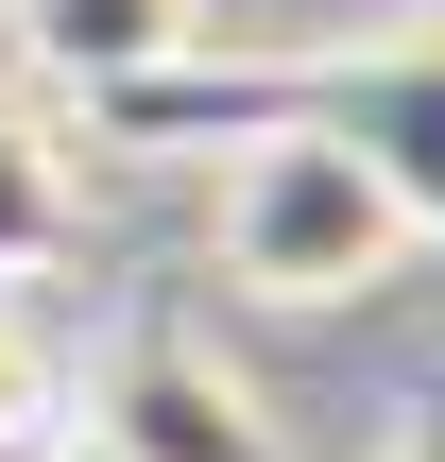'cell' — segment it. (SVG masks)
I'll use <instances>...</instances> for the list:
<instances>
[{"label": "cell", "instance_id": "4", "mask_svg": "<svg viewBox=\"0 0 445 462\" xmlns=\"http://www.w3.org/2000/svg\"><path fill=\"white\" fill-rule=\"evenodd\" d=\"M0 34H17V69H51L69 103H120V86H154V69L206 51V0H0Z\"/></svg>", "mask_w": 445, "mask_h": 462}, {"label": "cell", "instance_id": "7", "mask_svg": "<svg viewBox=\"0 0 445 462\" xmlns=\"http://www.w3.org/2000/svg\"><path fill=\"white\" fill-rule=\"evenodd\" d=\"M34 462H120V446H103V429H34Z\"/></svg>", "mask_w": 445, "mask_h": 462}, {"label": "cell", "instance_id": "2", "mask_svg": "<svg viewBox=\"0 0 445 462\" xmlns=\"http://www.w3.org/2000/svg\"><path fill=\"white\" fill-rule=\"evenodd\" d=\"M206 257H223V291H257V309H360V291H394L429 240H412V206H394L343 137L240 120V137H223V189H206Z\"/></svg>", "mask_w": 445, "mask_h": 462}, {"label": "cell", "instance_id": "9", "mask_svg": "<svg viewBox=\"0 0 445 462\" xmlns=\"http://www.w3.org/2000/svg\"><path fill=\"white\" fill-rule=\"evenodd\" d=\"M0 462H34V429H0Z\"/></svg>", "mask_w": 445, "mask_h": 462}, {"label": "cell", "instance_id": "3", "mask_svg": "<svg viewBox=\"0 0 445 462\" xmlns=\"http://www.w3.org/2000/svg\"><path fill=\"white\" fill-rule=\"evenodd\" d=\"M86 429L120 462H274L257 377H223V343H189V326H137L103 360V394H86Z\"/></svg>", "mask_w": 445, "mask_h": 462}, {"label": "cell", "instance_id": "6", "mask_svg": "<svg viewBox=\"0 0 445 462\" xmlns=\"http://www.w3.org/2000/svg\"><path fill=\"white\" fill-rule=\"evenodd\" d=\"M0 429H51V326L0 291Z\"/></svg>", "mask_w": 445, "mask_h": 462}, {"label": "cell", "instance_id": "1", "mask_svg": "<svg viewBox=\"0 0 445 462\" xmlns=\"http://www.w3.org/2000/svg\"><path fill=\"white\" fill-rule=\"evenodd\" d=\"M120 137H240V120H309V137H343L394 206H412V240H445V17L412 34H343V51H257V69H154V86H120L103 103Z\"/></svg>", "mask_w": 445, "mask_h": 462}, {"label": "cell", "instance_id": "8", "mask_svg": "<svg viewBox=\"0 0 445 462\" xmlns=\"http://www.w3.org/2000/svg\"><path fill=\"white\" fill-rule=\"evenodd\" d=\"M394 462H445V394H429V411H412V429H394Z\"/></svg>", "mask_w": 445, "mask_h": 462}, {"label": "cell", "instance_id": "5", "mask_svg": "<svg viewBox=\"0 0 445 462\" xmlns=\"http://www.w3.org/2000/svg\"><path fill=\"white\" fill-rule=\"evenodd\" d=\"M69 240H86V189H69V154H51L34 120H0V291L69 274Z\"/></svg>", "mask_w": 445, "mask_h": 462}]
</instances>
